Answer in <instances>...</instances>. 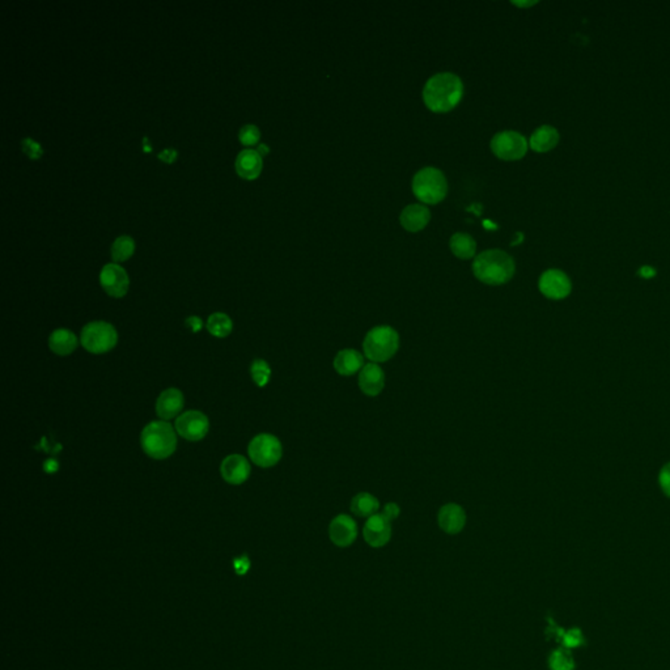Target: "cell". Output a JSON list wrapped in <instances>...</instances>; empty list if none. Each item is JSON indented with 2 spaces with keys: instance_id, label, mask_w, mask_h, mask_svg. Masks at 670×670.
Masks as SVG:
<instances>
[{
  "instance_id": "cell-34",
  "label": "cell",
  "mask_w": 670,
  "mask_h": 670,
  "mask_svg": "<svg viewBox=\"0 0 670 670\" xmlns=\"http://www.w3.org/2000/svg\"><path fill=\"white\" fill-rule=\"evenodd\" d=\"M177 158V151L173 148H165L159 153V159L165 162H173Z\"/></svg>"
},
{
  "instance_id": "cell-32",
  "label": "cell",
  "mask_w": 670,
  "mask_h": 670,
  "mask_svg": "<svg viewBox=\"0 0 670 670\" xmlns=\"http://www.w3.org/2000/svg\"><path fill=\"white\" fill-rule=\"evenodd\" d=\"M660 487L670 498V464L664 466L660 471Z\"/></svg>"
},
{
  "instance_id": "cell-36",
  "label": "cell",
  "mask_w": 670,
  "mask_h": 670,
  "mask_svg": "<svg viewBox=\"0 0 670 670\" xmlns=\"http://www.w3.org/2000/svg\"><path fill=\"white\" fill-rule=\"evenodd\" d=\"M235 567H236L239 573H244V572L249 568V560H248V558L241 557L239 558V559H236Z\"/></svg>"
},
{
  "instance_id": "cell-19",
  "label": "cell",
  "mask_w": 670,
  "mask_h": 670,
  "mask_svg": "<svg viewBox=\"0 0 670 670\" xmlns=\"http://www.w3.org/2000/svg\"><path fill=\"white\" fill-rule=\"evenodd\" d=\"M364 356L355 349H344L334 358V369L341 376H353L362 371Z\"/></svg>"
},
{
  "instance_id": "cell-30",
  "label": "cell",
  "mask_w": 670,
  "mask_h": 670,
  "mask_svg": "<svg viewBox=\"0 0 670 670\" xmlns=\"http://www.w3.org/2000/svg\"><path fill=\"white\" fill-rule=\"evenodd\" d=\"M22 148L31 159H38L44 153L41 144L37 143L32 137H24L22 140Z\"/></svg>"
},
{
  "instance_id": "cell-9",
  "label": "cell",
  "mask_w": 670,
  "mask_h": 670,
  "mask_svg": "<svg viewBox=\"0 0 670 670\" xmlns=\"http://www.w3.org/2000/svg\"><path fill=\"white\" fill-rule=\"evenodd\" d=\"M176 430L178 435L189 442H199L205 437L210 430V421L201 411H186L176 421Z\"/></svg>"
},
{
  "instance_id": "cell-10",
  "label": "cell",
  "mask_w": 670,
  "mask_h": 670,
  "mask_svg": "<svg viewBox=\"0 0 670 670\" xmlns=\"http://www.w3.org/2000/svg\"><path fill=\"white\" fill-rule=\"evenodd\" d=\"M539 291L551 300H562L571 292L572 284L566 274L560 270H547L541 275L538 282Z\"/></svg>"
},
{
  "instance_id": "cell-33",
  "label": "cell",
  "mask_w": 670,
  "mask_h": 670,
  "mask_svg": "<svg viewBox=\"0 0 670 670\" xmlns=\"http://www.w3.org/2000/svg\"><path fill=\"white\" fill-rule=\"evenodd\" d=\"M399 512H401V510H399L398 504H396V503H387L381 513L392 523V521H394L398 516H399Z\"/></svg>"
},
{
  "instance_id": "cell-40",
  "label": "cell",
  "mask_w": 670,
  "mask_h": 670,
  "mask_svg": "<svg viewBox=\"0 0 670 670\" xmlns=\"http://www.w3.org/2000/svg\"><path fill=\"white\" fill-rule=\"evenodd\" d=\"M257 152L263 158L265 155H267V153L270 152V148L267 147L265 143H261V144L258 146V148H257Z\"/></svg>"
},
{
  "instance_id": "cell-16",
  "label": "cell",
  "mask_w": 670,
  "mask_h": 670,
  "mask_svg": "<svg viewBox=\"0 0 670 670\" xmlns=\"http://www.w3.org/2000/svg\"><path fill=\"white\" fill-rule=\"evenodd\" d=\"M221 476L231 485H241L250 476L249 461L240 455H228L221 464Z\"/></svg>"
},
{
  "instance_id": "cell-15",
  "label": "cell",
  "mask_w": 670,
  "mask_h": 670,
  "mask_svg": "<svg viewBox=\"0 0 670 670\" xmlns=\"http://www.w3.org/2000/svg\"><path fill=\"white\" fill-rule=\"evenodd\" d=\"M437 521L445 533L458 534L465 528L466 513L461 505L449 503L440 508Z\"/></svg>"
},
{
  "instance_id": "cell-26",
  "label": "cell",
  "mask_w": 670,
  "mask_h": 670,
  "mask_svg": "<svg viewBox=\"0 0 670 670\" xmlns=\"http://www.w3.org/2000/svg\"><path fill=\"white\" fill-rule=\"evenodd\" d=\"M135 249V242L130 236H119L112 244V258L115 262L125 261L131 257Z\"/></svg>"
},
{
  "instance_id": "cell-25",
  "label": "cell",
  "mask_w": 670,
  "mask_h": 670,
  "mask_svg": "<svg viewBox=\"0 0 670 670\" xmlns=\"http://www.w3.org/2000/svg\"><path fill=\"white\" fill-rule=\"evenodd\" d=\"M232 328V319L224 313H214L207 321V330L217 338H224L229 335Z\"/></svg>"
},
{
  "instance_id": "cell-29",
  "label": "cell",
  "mask_w": 670,
  "mask_h": 670,
  "mask_svg": "<svg viewBox=\"0 0 670 670\" xmlns=\"http://www.w3.org/2000/svg\"><path fill=\"white\" fill-rule=\"evenodd\" d=\"M261 137V133L258 127L256 125H244L240 128L239 139L240 142L245 146H253L256 144Z\"/></svg>"
},
{
  "instance_id": "cell-31",
  "label": "cell",
  "mask_w": 670,
  "mask_h": 670,
  "mask_svg": "<svg viewBox=\"0 0 670 670\" xmlns=\"http://www.w3.org/2000/svg\"><path fill=\"white\" fill-rule=\"evenodd\" d=\"M563 644L567 649L583 646L584 644V636L581 634L579 628H572V630L567 631L563 636Z\"/></svg>"
},
{
  "instance_id": "cell-13",
  "label": "cell",
  "mask_w": 670,
  "mask_h": 670,
  "mask_svg": "<svg viewBox=\"0 0 670 670\" xmlns=\"http://www.w3.org/2000/svg\"><path fill=\"white\" fill-rule=\"evenodd\" d=\"M331 542L338 547L353 545L358 537V525L349 514H338L329 525Z\"/></svg>"
},
{
  "instance_id": "cell-4",
  "label": "cell",
  "mask_w": 670,
  "mask_h": 670,
  "mask_svg": "<svg viewBox=\"0 0 670 670\" xmlns=\"http://www.w3.org/2000/svg\"><path fill=\"white\" fill-rule=\"evenodd\" d=\"M398 349L399 335L397 330L387 325L369 330L364 338V355L371 363H385L397 353Z\"/></svg>"
},
{
  "instance_id": "cell-39",
  "label": "cell",
  "mask_w": 670,
  "mask_h": 670,
  "mask_svg": "<svg viewBox=\"0 0 670 670\" xmlns=\"http://www.w3.org/2000/svg\"><path fill=\"white\" fill-rule=\"evenodd\" d=\"M512 4L517 6V7H521V8H528V7H532L534 4H537V1H512Z\"/></svg>"
},
{
  "instance_id": "cell-21",
  "label": "cell",
  "mask_w": 670,
  "mask_h": 670,
  "mask_svg": "<svg viewBox=\"0 0 670 670\" xmlns=\"http://www.w3.org/2000/svg\"><path fill=\"white\" fill-rule=\"evenodd\" d=\"M559 143V133L553 126L544 125L538 127L529 140L530 148L535 152H547Z\"/></svg>"
},
{
  "instance_id": "cell-2",
  "label": "cell",
  "mask_w": 670,
  "mask_h": 670,
  "mask_svg": "<svg viewBox=\"0 0 670 670\" xmlns=\"http://www.w3.org/2000/svg\"><path fill=\"white\" fill-rule=\"evenodd\" d=\"M514 261L511 256L499 249L486 250L473 262V273L478 280L489 285L508 283L514 275Z\"/></svg>"
},
{
  "instance_id": "cell-38",
  "label": "cell",
  "mask_w": 670,
  "mask_h": 670,
  "mask_svg": "<svg viewBox=\"0 0 670 670\" xmlns=\"http://www.w3.org/2000/svg\"><path fill=\"white\" fill-rule=\"evenodd\" d=\"M639 275L646 278V279H649V278H653L656 275V270L651 266H643L640 270H639Z\"/></svg>"
},
{
  "instance_id": "cell-18",
  "label": "cell",
  "mask_w": 670,
  "mask_h": 670,
  "mask_svg": "<svg viewBox=\"0 0 670 670\" xmlns=\"http://www.w3.org/2000/svg\"><path fill=\"white\" fill-rule=\"evenodd\" d=\"M431 220L430 210L423 205H410L403 208L399 216L401 226L409 232H419Z\"/></svg>"
},
{
  "instance_id": "cell-37",
  "label": "cell",
  "mask_w": 670,
  "mask_h": 670,
  "mask_svg": "<svg viewBox=\"0 0 670 670\" xmlns=\"http://www.w3.org/2000/svg\"><path fill=\"white\" fill-rule=\"evenodd\" d=\"M58 469H59V464H58L56 460H53V458L47 460L45 464H44V470H45L46 473H49V474L56 473Z\"/></svg>"
},
{
  "instance_id": "cell-8",
  "label": "cell",
  "mask_w": 670,
  "mask_h": 670,
  "mask_svg": "<svg viewBox=\"0 0 670 670\" xmlns=\"http://www.w3.org/2000/svg\"><path fill=\"white\" fill-rule=\"evenodd\" d=\"M491 151L496 158L507 161L523 159L528 151V140L516 131H501L491 140Z\"/></svg>"
},
{
  "instance_id": "cell-24",
  "label": "cell",
  "mask_w": 670,
  "mask_h": 670,
  "mask_svg": "<svg viewBox=\"0 0 670 670\" xmlns=\"http://www.w3.org/2000/svg\"><path fill=\"white\" fill-rule=\"evenodd\" d=\"M452 253L460 260H470L476 256L477 244L474 239L466 233H455L449 241Z\"/></svg>"
},
{
  "instance_id": "cell-27",
  "label": "cell",
  "mask_w": 670,
  "mask_h": 670,
  "mask_svg": "<svg viewBox=\"0 0 670 670\" xmlns=\"http://www.w3.org/2000/svg\"><path fill=\"white\" fill-rule=\"evenodd\" d=\"M550 670H573L575 661L571 652L566 648L555 649L548 658Z\"/></svg>"
},
{
  "instance_id": "cell-28",
  "label": "cell",
  "mask_w": 670,
  "mask_h": 670,
  "mask_svg": "<svg viewBox=\"0 0 670 670\" xmlns=\"http://www.w3.org/2000/svg\"><path fill=\"white\" fill-rule=\"evenodd\" d=\"M250 374H251L254 383L258 387H266L267 383L270 381V377H271V368L265 360L258 359V360H254L251 364Z\"/></svg>"
},
{
  "instance_id": "cell-3",
  "label": "cell",
  "mask_w": 670,
  "mask_h": 670,
  "mask_svg": "<svg viewBox=\"0 0 670 670\" xmlns=\"http://www.w3.org/2000/svg\"><path fill=\"white\" fill-rule=\"evenodd\" d=\"M140 444L146 455L155 460H164L174 453L177 436L167 421H152L142 431Z\"/></svg>"
},
{
  "instance_id": "cell-35",
  "label": "cell",
  "mask_w": 670,
  "mask_h": 670,
  "mask_svg": "<svg viewBox=\"0 0 670 670\" xmlns=\"http://www.w3.org/2000/svg\"><path fill=\"white\" fill-rule=\"evenodd\" d=\"M186 325H187V328L193 330L194 333H196V331L202 329V321H201V318L195 317V316L187 318V319H186Z\"/></svg>"
},
{
  "instance_id": "cell-17",
  "label": "cell",
  "mask_w": 670,
  "mask_h": 670,
  "mask_svg": "<svg viewBox=\"0 0 670 670\" xmlns=\"http://www.w3.org/2000/svg\"><path fill=\"white\" fill-rule=\"evenodd\" d=\"M183 408V396L178 389L164 390L156 402V412L161 419L169 421L178 415Z\"/></svg>"
},
{
  "instance_id": "cell-1",
  "label": "cell",
  "mask_w": 670,
  "mask_h": 670,
  "mask_svg": "<svg viewBox=\"0 0 670 670\" xmlns=\"http://www.w3.org/2000/svg\"><path fill=\"white\" fill-rule=\"evenodd\" d=\"M464 94V84L452 72H442L432 76L424 85L423 101L433 113H448L460 103Z\"/></svg>"
},
{
  "instance_id": "cell-12",
  "label": "cell",
  "mask_w": 670,
  "mask_h": 670,
  "mask_svg": "<svg viewBox=\"0 0 670 670\" xmlns=\"http://www.w3.org/2000/svg\"><path fill=\"white\" fill-rule=\"evenodd\" d=\"M363 537L365 542L372 547L387 545L392 537V525L383 513H376L364 524Z\"/></svg>"
},
{
  "instance_id": "cell-14",
  "label": "cell",
  "mask_w": 670,
  "mask_h": 670,
  "mask_svg": "<svg viewBox=\"0 0 670 670\" xmlns=\"http://www.w3.org/2000/svg\"><path fill=\"white\" fill-rule=\"evenodd\" d=\"M385 387V374L377 363L364 365L359 372V387L365 396L376 397Z\"/></svg>"
},
{
  "instance_id": "cell-11",
  "label": "cell",
  "mask_w": 670,
  "mask_h": 670,
  "mask_svg": "<svg viewBox=\"0 0 670 670\" xmlns=\"http://www.w3.org/2000/svg\"><path fill=\"white\" fill-rule=\"evenodd\" d=\"M100 283L108 295L122 297L127 294L130 282L124 267L117 263H108L100 273Z\"/></svg>"
},
{
  "instance_id": "cell-23",
  "label": "cell",
  "mask_w": 670,
  "mask_h": 670,
  "mask_svg": "<svg viewBox=\"0 0 670 670\" xmlns=\"http://www.w3.org/2000/svg\"><path fill=\"white\" fill-rule=\"evenodd\" d=\"M350 508L353 514L369 519L380 510V501L369 492H360L353 496Z\"/></svg>"
},
{
  "instance_id": "cell-5",
  "label": "cell",
  "mask_w": 670,
  "mask_h": 670,
  "mask_svg": "<svg viewBox=\"0 0 670 670\" xmlns=\"http://www.w3.org/2000/svg\"><path fill=\"white\" fill-rule=\"evenodd\" d=\"M412 193L426 205L440 203L448 193L443 171L432 167L421 169L412 178Z\"/></svg>"
},
{
  "instance_id": "cell-22",
  "label": "cell",
  "mask_w": 670,
  "mask_h": 670,
  "mask_svg": "<svg viewBox=\"0 0 670 670\" xmlns=\"http://www.w3.org/2000/svg\"><path fill=\"white\" fill-rule=\"evenodd\" d=\"M49 346L53 353L66 356L74 353L78 347L76 335L67 329H58L50 335Z\"/></svg>"
},
{
  "instance_id": "cell-6",
  "label": "cell",
  "mask_w": 670,
  "mask_h": 670,
  "mask_svg": "<svg viewBox=\"0 0 670 670\" xmlns=\"http://www.w3.org/2000/svg\"><path fill=\"white\" fill-rule=\"evenodd\" d=\"M80 341L88 353H109L118 342V334L113 325L96 321L85 325L84 329L81 330Z\"/></svg>"
},
{
  "instance_id": "cell-7",
  "label": "cell",
  "mask_w": 670,
  "mask_h": 670,
  "mask_svg": "<svg viewBox=\"0 0 670 670\" xmlns=\"http://www.w3.org/2000/svg\"><path fill=\"white\" fill-rule=\"evenodd\" d=\"M251 461L261 467H271L276 465L282 455L283 448L278 437L270 433L257 435L249 444L248 448Z\"/></svg>"
},
{
  "instance_id": "cell-20",
  "label": "cell",
  "mask_w": 670,
  "mask_h": 670,
  "mask_svg": "<svg viewBox=\"0 0 670 670\" xmlns=\"http://www.w3.org/2000/svg\"><path fill=\"white\" fill-rule=\"evenodd\" d=\"M236 171L242 178L254 180L262 171V156L254 149H244L236 158Z\"/></svg>"
},
{
  "instance_id": "cell-41",
  "label": "cell",
  "mask_w": 670,
  "mask_h": 670,
  "mask_svg": "<svg viewBox=\"0 0 670 670\" xmlns=\"http://www.w3.org/2000/svg\"><path fill=\"white\" fill-rule=\"evenodd\" d=\"M523 239H524L523 233H517V235H516V239L513 240V242H512V245H517V244H520V242H523Z\"/></svg>"
}]
</instances>
